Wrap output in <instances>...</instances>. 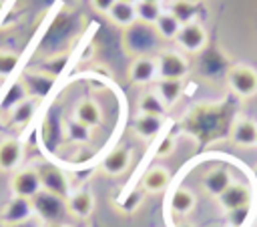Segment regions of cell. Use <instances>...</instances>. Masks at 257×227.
<instances>
[{"mask_svg":"<svg viewBox=\"0 0 257 227\" xmlns=\"http://www.w3.org/2000/svg\"><path fill=\"white\" fill-rule=\"evenodd\" d=\"M34 215L44 223V225H64V217L68 215L66 209V199L52 195L48 191H40L36 197L30 199Z\"/></svg>","mask_w":257,"mask_h":227,"instance_id":"6da1fadb","label":"cell"},{"mask_svg":"<svg viewBox=\"0 0 257 227\" xmlns=\"http://www.w3.org/2000/svg\"><path fill=\"white\" fill-rule=\"evenodd\" d=\"M227 84L239 98H251L257 94V70L249 64H235L227 70Z\"/></svg>","mask_w":257,"mask_h":227,"instance_id":"7a4b0ae2","label":"cell"},{"mask_svg":"<svg viewBox=\"0 0 257 227\" xmlns=\"http://www.w3.org/2000/svg\"><path fill=\"white\" fill-rule=\"evenodd\" d=\"M36 171H38L40 185H42L44 191H48V193H52V195H58V197H62V199H66V197L72 193L70 179H68V175H66L60 167H56V165H52V163H40V165L36 167Z\"/></svg>","mask_w":257,"mask_h":227,"instance_id":"3957f363","label":"cell"},{"mask_svg":"<svg viewBox=\"0 0 257 227\" xmlns=\"http://www.w3.org/2000/svg\"><path fill=\"white\" fill-rule=\"evenodd\" d=\"M34 215L32 209V201L24 199V197H14L10 201H6V205L0 211V223L4 227H20L26 221H30Z\"/></svg>","mask_w":257,"mask_h":227,"instance_id":"277c9868","label":"cell"},{"mask_svg":"<svg viewBox=\"0 0 257 227\" xmlns=\"http://www.w3.org/2000/svg\"><path fill=\"white\" fill-rule=\"evenodd\" d=\"M10 191H12L14 197H24V199L36 197L42 191L36 167L16 169V173L12 175V181H10Z\"/></svg>","mask_w":257,"mask_h":227,"instance_id":"5b68a950","label":"cell"},{"mask_svg":"<svg viewBox=\"0 0 257 227\" xmlns=\"http://www.w3.org/2000/svg\"><path fill=\"white\" fill-rule=\"evenodd\" d=\"M157 70H159V78H177V80H183L187 76V72H189V62L177 50H163L157 56Z\"/></svg>","mask_w":257,"mask_h":227,"instance_id":"8992f818","label":"cell"},{"mask_svg":"<svg viewBox=\"0 0 257 227\" xmlns=\"http://www.w3.org/2000/svg\"><path fill=\"white\" fill-rule=\"evenodd\" d=\"M175 40H177V44L183 52L197 54L207 46V30L203 28V24L193 20V22H187V24L181 26Z\"/></svg>","mask_w":257,"mask_h":227,"instance_id":"52a82bcc","label":"cell"},{"mask_svg":"<svg viewBox=\"0 0 257 227\" xmlns=\"http://www.w3.org/2000/svg\"><path fill=\"white\" fill-rule=\"evenodd\" d=\"M229 139L233 145L249 149L257 145V123L249 117H237L231 125V133Z\"/></svg>","mask_w":257,"mask_h":227,"instance_id":"ba28073f","label":"cell"},{"mask_svg":"<svg viewBox=\"0 0 257 227\" xmlns=\"http://www.w3.org/2000/svg\"><path fill=\"white\" fill-rule=\"evenodd\" d=\"M219 207L227 213L231 209H239V207H245V205H251V189L245 185V183H237L233 181L219 197Z\"/></svg>","mask_w":257,"mask_h":227,"instance_id":"9c48e42d","label":"cell"},{"mask_svg":"<svg viewBox=\"0 0 257 227\" xmlns=\"http://www.w3.org/2000/svg\"><path fill=\"white\" fill-rule=\"evenodd\" d=\"M128 76H131V82L139 84V86L155 82L159 78L157 58H153V56H139V58H135L131 68H128Z\"/></svg>","mask_w":257,"mask_h":227,"instance_id":"30bf717a","label":"cell"},{"mask_svg":"<svg viewBox=\"0 0 257 227\" xmlns=\"http://www.w3.org/2000/svg\"><path fill=\"white\" fill-rule=\"evenodd\" d=\"M131 161H133V151L126 147H116L110 153H106V157L100 163V171L108 177H118L131 167Z\"/></svg>","mask_w":257,"mask_h":227,"instance_id":"8fae6325","label":"cell"},{"mask_svg":"<svg viewBox=\"0 0 257 227\" xmlns=\"http://www.w3.org/2000/svg\"><path fill=\"white\" fill-rule=\"evenodd\" d=\"M66 209L68 215L76 219H86L94 211V195L88 189H76L66 197Z\"/></svg>","mask_w":257,"mask_h":227,"instance_id":"7c38bea8","label":"cell"},{"mask_svg":"<svg viewBox=\"0 0 257 227\" xmlns=\"http://www.w3.org/2000/svg\"><path fill=\"white\" fill-rule=\"evenodd\" d=\"M22 157H24V147L18 139H2L0 141V171H16L22 163Z\"/></svg>","mask_w":257,"mask_h":227,"instance_id":"4fadbf2b","label":"cell"},{"mask_svg":"<svg viewBox=\"0 0 257 227\" xmlns=\"http://www.w3.org/2000/svg\"><path fill=\"white\" fill-rule=\"evenodd\" d=\"M201 183H203L205 193H209V195H213V197H219V195L233 183V179H231V173H229L227 167L217 165V167L209 169V171L203 175V181H201Z\"/></svg>","mask_w":257,"mask_h":227,"instance_id":"5bb4252c","label":"cell"},{"mask_svg":"<svg viewBox=\"0 0 257 227\" xmlns=\"http://www.w3.org/2000/svg\"><path fill=\"white\" fill-rule=\"evenodd\" d=\"M74 119L80 121L82 125L94 129V127H98V125L102 123V108H100V104H98L96 100H92V98H82V100L76 104V108H74Z\"/></svg>","mask_w":257,"mask_h":227,"instance_id":"9a60e30c","label":"cell"},{"mask_svg":"<svg viewBox=\"0 0 257 227\" xmlns=\"http://www.w3.org/2000/svg\"><path fill=\"white\" fill-rule=\"evenodd\" d=\"M36 106H38L36 96H24L22 100L14 102L10 106V123L16 125V127L28 125L32 121V117L36 115Z\"/></svg>","mask_w":257,"mask_h":227,"instance_id":"2e32d148","label":"cell"},{"mask_svg":"<svg viewBox=\"0 0 257 227\" xmlns=\"http://www.w3.org/2000/svg\"><path fill=\"white\" fill-rule=\"evenodd\" d=\"M171 183V173L167 167L155 165L151 167L143 177V189L147 193H163Z\"/></svg>","mask_w":257,"mask_h":227,"instance_id":"e0dca14e","label":"cell"},{"mask_svg":"<svg viewBox=\"0 0 257 227\" xmlns=\"http://www.w3.org/2000/svg\"><path fill=\"white\" fill-rule=\"evenodd\" d=\"M157 94L161 96V100L167 106H173L181 100L183 92H185V82L177 80V78H159L157 80Z\"/></svg>","mask_w":257,"mask_h":227,"instance_id":"ac0fdd59","label":"cell"},{"mask_svg":"<svg viewBox=\"0 0 257 227\" xmlns=\"http://www.w3.org/2000/svg\"><path fill=\"white\" fill-rule=\"evenodd\" d=\"M106 16H108L110 22L116 24L118 28H131V26L137 22V4L116 0V4L108 10Z\"/></svg>","mask_w":257,"mask_h":227,"instance_id":"d6986e66","label":"cell"},{"mask_svg":"<svg viewBox=\"0 0 257 227\" xmlns=\"http://www.w3.org/2000/svg\"><path fill=\"white\" fill-rule=\"evenodd\" d=\"M137 108H139V115L165 117L169 106L161 100V96L157 94V90H145V92H141V96L137 100Z\"/></svg>","mask_w":257,"mask_h":227,"instance_id":"ffe728a7","label":"cell"},{"mask_svg":"<svg viewBox=\"0 0 257 227\" xmlns=\"http://www.w3.org/2000/svg\"><path fill=\"white\" fill-rule=\"evenodd\" d=\"M133 131L141 139H155L163 129V117H151V115H137L133 119Z\"/></svg>","mask_w":257,"mask_h":227,"instance_id":"44dd1931","label":"cell"},{"mask_svg":"<svg viewBox=\"0 0 257 227\" xmlns=\"http://www.w3.org/2000/svg\"><path fill=\"white\" fill-rule=\"evenodd\" d=\"M195 193L185 189V187H179L171 193V199H169V207L175 215H189L193 209H195Z\"/></svg>","mask_w":257,"mask_h":227,"instance_id":"7402d4cb","label":"cell"},{"mask_svg":"<svg viewBox=\"0 0 257 227\" xmlns=\"http://www.w3.org/2000/svg\"><path fill=\"white\" fill-rule=\"evenodd\" d=\"M181 22L169 12V10H163V14L157 18V22L153 24V28H155V32L161 36V38H165V40H175L177 38V34H179V30H181Z\"/></svg>","mask_w":257,"mask_h":227,"instance_id":"603a6c76","label":"cell"},{"mask_svg":"<svg viewBox=\"0 0 257 227\" xmlns=\"http://www.w3.org/2000/svg\"><path fill=\"white\" fill-rule=\"evenodd\" d=\"M197 2L193 0H173L171 6H169V12L181 22V24H187V22H193L197 18Z\"/></svg>","mask_w":257,"mask_h":227,"instance_id":"cb8c5ba5","label":"cell"},{"mask_svg":"<svg viewBox=\"0 0 257 227\" xmlns=\"http://www.w3.org/2000/svg\"><path fill=\"white\" fill-rule=\"evenodd\" d=\"M64 133H66V139L70 143H76V145H84L90 141V135H92V129L82 125L80 121L76 119H70L66 125H64Z\"/></svg>","mask_w":257,"mask_h":227,"instance_id":"d4e9b609","label":"cell"},{"mask_svg":"<svg viewBox=\"0 0 257 227\" xmlns=\"http://www.w3.org/2000/svg\"><path fill=\"white\" fill-rule=\"evenodd\" d=\"M161 14H163L161 2H143V0L137 2V20L139 22L153 26Z\"/></svg>","mask_w":257,"mask_h":227,"instance_id":"484cf974","label":"cell"},{"mask_svg":"<svg viewBox=\"0 0 257 227\" xmlns=\"http://www.w3.org/2000/svg\"><path fill=\"white\" fill-rule=\"evenodd\" d=\"M145 197H147V191L143 189V187H139V189H133L128 195H124L120 201H118V211L120 213H124V215H131V213H135V211H139V207L143 205V201H145Z\"/></svg>","mask_w":257,"mask_h":227,"instance_id":"4316f807","label":"cell"},{"mask_svg":"<svg viewBox=\"0 0 257 227\" xmlns=\"http://www.w3.org/2000/svg\"><path fill=\"white\" fill-rule=\"evenodd\" d=\"M249 217H251V205H245V207H239V209H231V211L225 213V219H227L229 227H245Z\"/></svg>","mask_w":257,"mask_h":227,"instance_id":"83f0119b","label":"cell"},{"mask_svg":"<svg viewBox=\"0 0 257 227\" xmlns=\"http://www.w3.org/2000/svg\"><path fill=\"white\" fill-rule=\"evenodd\" d=\"M18 54L10 50H0V76L6 78L18 68Z\"/></svg>","mask_w":257,"mask_h":227,"instance_id":"f1b7e54d","label":"cell"},{"mask_svg":"<svg viewBox=\"0 0 257 227\" xmlns=\"http://www.w3.org/2000/svg\"><path fill=\"white\" fill-rule=\"evenodd\" d=\"M173 151H175V139H173L171 135H167V137H163L161 143L157 145V149H155V157L165 159V157H169Z\"/></svg>","mask_w":257,"mask_h":227,"instance_id":"f546056e","label":"cell"},{"mask_svg":"<svg viewBox=\"0 0 257 227\" xmlns=\"http://www.w3.org/2000/svg\"><path fill=\"white\" fill-rule=\"evenodd\" d=\"M90 4H92L94 10H98L102 14H108V10L116 4V0H90Z\"/></svg>","mask_w":257,"mask_h":227,"instance_id":"4dcf8cb0","label":"cell"},{"mask_svg":"<svg viewBox=\"0 0 257 227\" xmlns=\"http://www.w3.org/2000/svg\"><path fill=\"white\" fill-rule=\"evenodd\" d=\"M177 227H195V225H191V223H181V225H177Z\"/></svg>","mask_w":257,"mask_h":227,"instance_id":"1f68e13d","label":"cell"},{"mask_svg":"<svg viewBox=\"0 0 257 227\" xmlns=\"http://www.w3.org/2000/svg\"><path fill=\"white\" fill-rule=\"evenodd\" d=\"M122 2H131V4H137L139 0H122Z\"/></svg>","mask_w":257,"mask_h":227,"instance_id":"d6a6232c","label":"cell"},{"mask_svg":"<svg viewBox=\"0 0 257 227\" xmlns=\"http://www.w3.org/2000/svg\"><path fill=\"white\" fill-rule=\"evenodd\" d=\"M44 227H66V225H44Z\"/></svg>","mask_w":257,"mask_h":227,"instance_id":"836d02e7","label":"cell"},{"mask_svg":"<svg viewBox=\"0 0 257 227\" xmlns=\"http://www.w3.org/2000/svg\"><path fill=\"white\" fill-rule=\"evenodd\" d=\"M143 2H161V0H143Z\"/></svg>","mask_w":257,"mask_h":227,"instance_id":"e575fe53","label":"cell"},{"mask_svg":"<svg viewBox=\"0 0 257 227\" xmlns=\"http://www.w3.org/2000/svg\"><path fill=\"white\" fill-rule=\"evenodd\" d=\"M253 173H255V181H257V167H255V171H253Z\"/></svg>","mask_w":257,"mask_h":227,"instance_id":"d590c367","label":"cell"},{"mask_svg":"<svg viewBox=\"0 0 257 227\" xmlns=\"http://www.w3.org/2000/svg\"><path fill=\"white\" fill-rule=\"evenodd\" d=\"M0 6H2V2H0Z\"/></svg>","mask_w":257,"mask_h":227,"instance_id":"8d00e7d4","label":"cell"}]
</instances>
